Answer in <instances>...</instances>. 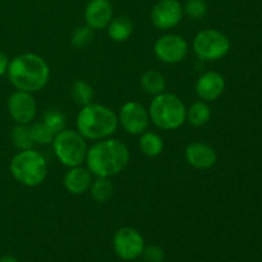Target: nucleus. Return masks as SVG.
<instances>
[{
  "label": "nucleus",
  "mask_w": 262,
  "mask_h": 262,
  "mask_svg": "<svg viewBox=\"0 0 262 262\" xmlns=\"http://www.w3.org/2000/svg\"><path fill=\"white\" fill-rule=\"evenodd\" d=\"M129 159L127 145L123 141L109 137L97 141L87 150L84 163L92 176L112 178L127 168Z\"/></svg>",
  "instance_id": "nucleus-1"
},
{
  "label": "nucleus",
  "mask_w": 262,
  "mask_h": 262,
  "mask_svg": "<svg viewBox=\"0 0 262 262\" xmlns=\"http://www.w3.org/2000/svg\"><path fill=\"white\" fill-rule=\"evenodd\" d=\"M8 78L19 91L37 92L50 79V67L42 56L35 53H25L9 61Z\"/></svg>",
  "instance_id": "nucleus-2"
},
{
  "label": "nucleus",
  "mask_w": 262,
  "mask_h": 262,
  "mask_svg": "<svg viewBox=\"0 0 262 262\" xmlns=\"http://www.w3.org/2000/svg\"><path fill=\"white\" fill-rule=\"evenodd\" d=\"M118 125V115L110 107L94 102L82 106L76 118L77 132L90 141L112 137L117 132Z\"/></svg>",
  "instance_id": "nucleus-3"
},
{
  "label": "nucleus",
  "mask_w": 262,
  "mask_h": 262,
  "mask_svg": "<svg viewBox=\"0 0 262 262\" xmlns=\"http://www.w3.org/2000/svg\"><path fill=\"white\" fill-rule=\"evenodd\" d=\"M150 120L163 130L181 128L187 120V107L177 95L163 92L151 100L148 106Z\"/></svg>",
  "instance_id": "nucleus-4"
},
{
  "label": "nucleus",
  "mask_w": 262,
  "mask_h": 262,
  "mask_svg": "<svg viewBox=\"0 0 262 262\" xmlns=\"http://www.w3.org/2000/svg\"><path fill=\"white\" fill-rule=\"evenodd\" d=\"M9 170L18 183L26 187H37L48 177V161L41 152L28 148L13 156Z\"/></svg>",
  "instance_id": "nucleus-5"
},
{
  "label": "nucleus",
  "mask_w": 262,
  "mask_h": 262,
  "mask_svg": "<svg viewBox=\"0 0 262 262\" xmlns=\"http://www.w3.org/2000/svg\"><path fill=\"white\" fill-rule=\"evenodd\" d=\"M53 150L56 159L67 168L82 165L86 161L87 142L77 130L63 129L53 140Z\"/></svg>",
  "instance_id": "nucleus-6"
},
{
  "label": "nucleus",
  "mask_w": 262,
  "mask_h": 262,
  "mask_svg": "<svg viewBox=\"0 0 262 262\" xmlns=\"http://www.w3.org/2000/svg\"><path fill=\"white\" fill-rule=\"evenodd\" d=\"M192 49L201 61H215L229 53L230 40L222 31L206 28L194 36Z\"/></svg>",
  "instance_id": "nucleus-7"
},
{
  "label": "nucleus",
  "mask_w": 262,
  "mask_h": 262,
  "mask_svg": "<svg viewBox=\"0 0 262 262\" xmlns=\"http://www.w3.org/2000/svg\"><path fill=\"white\" fill-rule=\"evenodd\" d=\"M189 46L186 38L177 33H166L154 43V54L165 64H178L188 55Z\"/></svg>",
  "instance_id": "nucleus-8"
},
{
  "label": "nucleus",
  "mask_w": 262,
  "mask_h": 262,
  "mask_svg": "<svg viewBox=\"0 0 262 262\" xmlns=\"http://www.w3.org/2000/svg\"><path fill=\"white\" fill-rule=\"evenodd\" d=\"M118 122L127 133L140 136L147 130L151 120L148 110L142 104L137 101H128L120 107Z\"/></svg>",
  "instance_id": "nucleus-9"
},
{
  "label": "nucleus",
  "mask_w": 262,
  "mask_h": 262,
  "mask_svg": "<svg viewBox=\"0 0 262 262\" xmlns=\"http://www.w3.org/2000/svg\"><path fill=\"white\" fill-rule=\"evenodd\" d=\"M113 246L118 257L125 261H132L142 255L145 250V241L137 229L124 227L115 233Z\"/></svg>",
  "instance_id": "nucleus-10"
},
{
  "label": "nucleus",
  "mask_w": 262,
  "mask_h": 262,
  "mask_svg": "<svg viewBox=\"0 0 262 262\" xmlns=\"http://www.w3.org/2000/svg\"><path fill=\"white\" fill-rule=\"evenodd\" d=\"M183 14L179 0H159L151 10V22L158 30L168 31L182 22Z\"/></svg>",
  "instance_id": "nucleus-11"
},
{
  "label": "nucleus",
  "mask_w": 262,
  "mask_h": 262,
  "mask_svg": "<svg viewBox=\"0 0 262 262\" xmlns=\"http://www.w3.org/2000/svg\"><path fill=\"white\" fill-rule=\"evenodd\" d=\"M8 112L17 124H30L37 114V104L31 92H13L8 99Z\"/></svg>",
  "instance_id": "nucleus-12"
},
{
  "label": "nucleus",
  "mask_w": 262,
  "mask_h": 262,
  "mask_svg": "<svg viewBox=\"0 0 262 262\" xmlns=\"http://www.w3.org/2000/svg\"><path fill=\"white\" fill-rule=\"evenodd\" d=\"M197 96L206 102L215 101L225 90V79L219 72L207 71L199 77L194 84Z\"/></svg>",
  "instance_id": "nucleus-13"
},
{
  "label": "nucleus",
  "mask_w": 262,
  "mask_h": 262,
  "mask_svg": "<svg viewBox=\"0 0 262 262\" xmlns=\"http://www.w3.org/2000/svg\"><path fill=\"white\" fill-rule=\"evenodd\" d=\"M184 155H186L187 163L192 168L199 169V170H207L212 168L217 161V154L214 147L201 141L188 143Z\"/></svg>",
  "instance_id": "nucleus-14"
},
{
  "label": "nucleus",
  "mask_w": 262,
  "mask_h": 262,
  "mask_svg": "<svg viewBox=\"0 0 262 262\" xmlns=\"http://www.w3.org/2000/svg\"><path fill=\"white\" fill-rule=\"evenodd\" d=\"M113 19L110 0H90L84 9V22L94 31L104 30Z\"/></svg>",
  "instance_id": "nucleus-15"
},
{
  "label": "nucleus",
  "mask_w": 262,
  "mask_h": 262,
  "mask_svg": "<svg viewBox=\"0 0 262 262\" xmlns=\"http://www.w3.org/2000/svg\"><path fill=\"white\" fill-rule=\"evenodd\" d=\"M92 174L82 165L69 168L63 178V184L72 194H83L90 189L92 183Z\"/></svg>",
  "instance_id": "nucleus-16"
},
{
  "label": "nucleus",
  "mask_w": 262,
  "mask_h": 262,
  "mask_svg": "<svg viewBox=\"0 0 262 262\" xmlns=\"http://www.w3.org/2000/svg\"><path fill=\"white\" fill-rule=\"evenodd\" d=\"M106 30L107 35L114 42H124L132 36L133 23L125 15H119V17H115L110 20Z\"/></svg>",
  "instance_id": "nucleus-17"
},
{
  "label": "nucleus",
  "mask_w": 262,
  "mask_h": 262,
  "mask_svg": "<svg viewBox=\"0 0 262 262\" xmlns=\"http://www.w3.org/2000/svg\"><path fill=\"white\" fill-rule=\"evenodd\" d=\"M141 152L147 158H156L160 155L164 150V141L161 136L155 132H143L140 135V141H138Z\"/></svg>",
  "instance_id": "nucleus-18"
},
{
  "label": "nucleus",
  "mask_w": 262,
  "mask_h": 262,
  "mask_svg": "<svg viewBox=\"0 0 262 262\" xmlns=\"http://www.w3.org/2000/svg\"><path fill=\"white\" fill-rule=\"evenodd\" d=\"M211 119V109L206 101H194L187 109V120L193 127H204Z\"/></svg>",
  "instance_id": "nucleus-19"
},
{
  "label": "nucleus",
  "mask_w": 262,
  "mask_h": 262,
  "mask_svg": "<svg viewBox=\"0 0 262 262\" xmlns=\"http://www.w3.org/2000/svg\"><path fill=\"white\" fill-rule=\"evenodd\" d=\"M141 87L146 94L156 96V95L165 92L166 81L160 72L147 71L141 77Z\"/></svg>",
  "instance_id": "nucleus-20"
},
{
  "label": "nucleus",
  "mask_w": 262,
  "mask_h": 262,
  "mask_svg": "<svg viewBox=\"0 0 262 262\" xmlns=\"http://www.w3.org/2000/svg\"><path fill=\"white\" fill-rule=\"evenodd\" d=\"M89 191L95 201L100 202V204H105V202H107L112 199L114 187H113V183L110 182L109 178H100V177H96V179L92 181Z\"/></svg>",
  "instance_id": "nucleus-21"
},
{
  "label": "nucleus",
  "mask_w": 262,
  "mask_h": 262,
  "mask_svg": "<svg viewBox=\"0 0 262 262\" xmlns=\"http://www.w3.org/2000/svg\"><path fill=\"white\" fill-rule=\"evenodd\" d=\"M69 94H71L72 100L81 106L91 104L92 100H94V90L90 86V83H87L86 81H82V79L73 82L71 90H69Z\"/></svg>",
  "instance_id": "nucleus-22"
},
{
  "label": "nucleus",
  "mask_w": 262,
  "mask_h": 262,
  "mask_svg": "<svg viewBox=\"0 0 262 262\" xmlns=\"http://www.w3.org/2000/svg\"><path fill=\"white\" fill-rule=\"evenodd\" d=\"M10 137H12L13 145H14L19 151L33 148V145H35L28 124L15 125V127L13 128Z\"/></svg>",
  "instance_id": "nucleus-23"
},
{
  "label": "nucleus",
  "mask_w": 262,
  "mask_h": 262,
  "mask_svg": "<svg viewBox=\"0 0 262 262\" xmlns=\"http://www.w3.org/2000/svg\"><path fill=\"white\" fill-rule=\"evenodd\" d=\"M30 129L31 135H32V140L35 143H38V145H50V143H53L55 133L43 122L35 123L33 125H31Z\"/></svg>",
  "instance_id": "nucleus-24"
},
{
  "label": "nucleus",
  "mask_w": 262,
  "mask_h": 262,
  "mask_svg": "<svg viewBox=\"0 0 262 262\" xmlns=\"http://www.w3.org/2000/svg\"><path fill=\"white\" fill-rule=\"evenodd\" d=\"M94 40V30L89 26H81L73 31L71 37V43L76 49H84Z\"/></svg>",
  "instance_id": "nucleus-25"
},
{
  "label": "nucleus",
  "mask_w": 262,
  "mask_h": 262,
  "mask_svg": "<svg viewBox=\"0 0 262 262\" xmlns=\"http://www.w3.org/2000/svg\"><path fill=\"white\" fill-rule=\"evenodd\" d=\"M42 122L53 130L54 133H59L60 130L66 129V117L61 112L56 109H50V110H46L43 113V117H42Z\"/></svg>",
  "instance_id": "nucleus-26"
},
{
  "label": "nucleus",
  "mask_w": 262,
  "mask_h": 262,
  "mask_svg": "<svg viewBox=\"0 0 262 262\" xmlns=\"http://www.w3.org/2000/svg\"><path fill=\"white\" fill-rule=\"evenodd\" d=\"M207 3L205 0H187L183 5V13L192 19H202L207 14Z\"/></svg>",
  "instance_id": "nucleus-27"
},
{
  "label": "nucleus",
  "mask_w": 262,
  "mask_h": 262,
  "mask_svg": "<svg viewBox=\"0 0 262 262\" xmlns=\"http://www.w3.org/2000/svg\"><path fill=\"white\" fill-rule=\"evenodd\" d=\"M142 255L147 262H163L164 257H165V253H164L163 248L155 245L145 247Z\"/></svg>",
  "instance_id": "nucleus-28"
},
{
  "label": "nucleus",
  "mask_w": 262,
  "mask_h": 262,
  "mask_svg": "<svg viewBox=\"0 0 262 262\" xmlns=\"http://www.w3.org/2000/svg\"><path fill=\"white\" fill-rule=\"evenodd\" d=\"M8 67H9V59L3 51H0V77L7 74Z\"/></svg>",
  "instance_id": "nucleus-29"
},
{
  "label": "nucleus",
  "mask_w": 262,
  "mask_h": 262,
  "mask_svg": "<svg viewBox=\"0 0 262 262\" xmlns=\"http://www.w3.org/2000/svg\"><path fill=\"white\" fill-rule=\"evenodd\" d=\"M0 262H18L17 258L13 257V256H4V257L0 258Z\"/></svg>",
  "instance_id": "nucleus-30"
},
{
  "label": "nucleus",
  "mask_w": 262,
  "mask_h": 262,
  "mask_svg": "<svg viewBox=\"0 0 262 262\" xmlns=\"http://www.w3.org/2000/svg\"><path fill=\"white\" fill-rule=\"evenodd\" d=\"M136 262H142V261H136Z\"/></svg>",
  "instance_id": "nucleus-31"
}]
</instances>
